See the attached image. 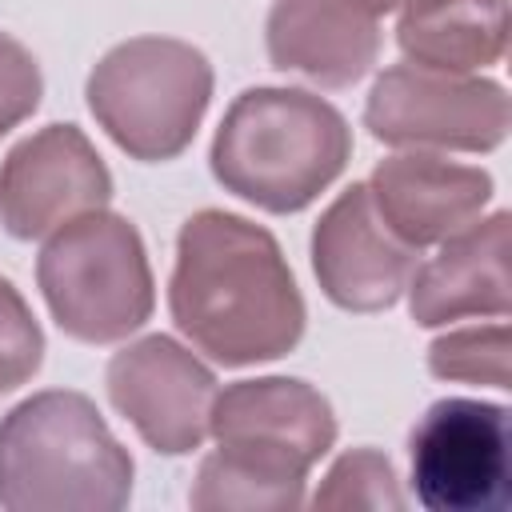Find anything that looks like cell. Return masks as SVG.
Returning <instances> with one entry per match:
<instances>
[{
  "mask_svg": "<svg viewBox=\"0 0 512 512\" xmlns=\"http://www.w3.org/2000/svg\"><path fill=\"white\" fill-rule=\"evenodd\" d=\"M308 252L320 292L344 312L392 308L404 296L420 256L380 220L368 184H348L320 212Z\"/></svg>",
  "mask_w": 512,
  "mask_h": 512,
  "instance_id": "30bf717a",
  "label": "cell"
},
{
  "mask_svg": "<svg viewBox=\"0 0 512 512\" xmlns=\"http://www.w3.org/2000/svg\"><path fill=\"white\" fill-rule=\"evenodd\" d=\"M136 464L100 408L72 388H44L0 416V508L120 512Z\"/></svg>",
  "mask_w": 512,
  "mask_h": 512,
  "instance_id": "3957f363",
  "label": "cell"
},
{
  "mask_svg": "<svg viewBox=\"0 0 512 512\" xmlns=\"http://www.w3.org/2000/svg\"><path fill=\"white\" fill-rule=\"evenodd\" d=\"M264 48L280 72L316 88H352L380 56V16L364 0H276Z\"/></svg>",
  "mask_w": 512,
  "mask_h": 512,
  "instance_id": "4fadbf2b",
  "label": "cell"
},
{
  "mask_svg": "<svg viewBox=\"0 0 512 512\" xmlns=\"http://www.w3.org/2000/svg\"><path fill=\"white\" fill-rule=\"evenodd\" d=\"M208 436L224 448L256 452L312 472L336 444V412L320 388L296 376L236 380L216 392Z\"/></svg>",
  "mask_w": 512,
  "mask_h": 512,
  "instance_id": "8fae6325",
  "label": "cell"
},
{
  "mask_svg": "<svg viewBox=\"0 0 512 512\" xmlns=\"http://www.w3.org/2000/svg\"><path fill=\"white\" fill-rule=\"evenodd\" d=\"M108 200L112 172L76 124H48L0 160V224L12 240H44Z\"/></svg>",
  "mask_w": 512,
  "mask_h": 512,
  "instance_id": "9c48e42d",
  "label": "cell"
},
{
  "mask_svg": "<svg viewBox=\"0 0 512 512\" xmlns=\"http://www.w3.org/2000/svg\"><path fill=\"white\" fill-rule=\"evenodd\" d=\"M496 184L476 164H456L440 152L384 156L368 176V196L380 220L416 252L476 224Z\"/></svg>",
  "mask_w": 512,
  "mask_h": 512,
  "instance_id": "7c38bea8",
  "label": "cell"
},
{
  "mask_svg": "<svg viewBox=\"0 0 512 512\" xmlns=\"http://www.w3.org/2000/svg\"><path fill=\"white\" fill-rule=\"evenodd\" d=\"M212 64L176 36H132L88 72L84 96L108 140L140 164L176 160L212 104Z\"/></svg>",
  "mask_w": 512,
  "mask_h": 512,
  "instance_id": "5b68a950",
  "label": "cell"
},
{
  "mask_svg": "<svg viewBox=\"0 0 512 512\" xmlns=\"http://www.w3.org/2000/svg\"><path fill=\"white\" fill-rule=\"evenodd\" d=\"M508 120L504 84L408 60L388 64L364 100L372 140L404 152H496L508 136Z\"/></svg>",
  "mask_w": 512,
  "mask_h": 512,
  "instance_id": "8992f818",
  "label": "cell"
},
{
  "mask_svg": "<svg viewBox=\"0 0 512 512\" xmlns=\"http://www.w3.org/2000/svg\"><path fill=\"white\" fill-rule=\"evenodd\" d=\"M168 312L176 332L224 368L288 356L308 324L276 236L224 208H200L180 224Z\"/></svg>",
  "mask_w": 512,
  "mask_h": 512,
  "instance_id": "6da1fadb",
  "label": "cell"
},
{
  "mask_svg": "<svg viewBox=\"0 0 512 512\" xmlns=\"http://www.w3.org/2000/svg\"><path fill=\"white\" fill-rule=\"evenodd\" d=\"M412 492L428 512H504L512 504L508 408L468 396L428 404L408 436Z\"/></svg>",
  "mask_w": 512,
  "mask_h": 512,
  "instance_id": "52a82bcc",
  "label": "cell"
},
{
  "mask_svg": "<svg viewBox=\"0 0 512 512\" xmlns=\"http://www.w3.org/2000/svg\"><path fill=\"white\" fill-rule=\"evenodd\" d=\"M308 472L240 448H212L192 480L196 512H292L304 504Z\"/></svg>",
  "mask_w": 512,
  "mask_h": 512,
  "instance_id": "2e32d148",
  "label": "cell"
},
{
  "mask_svg": "<svg viewBox=\"0 0 512 512\" xmlns=\"http://www.w3.org/2000/svg\"><path fill=\"white\" fill-rule=\"evenodd\" d=\"M36 284L56 328L80 344H120L156 308L148 248L136 224L108 208L84 212L44 236Z\"/></svg>",
  "mask_w": 512,
  "mask_h": 512,
  "instance_id": "277c9868",
  "label": "cell"
},
{
  "mask_svg": "<svg viewBox=\"0 0 512 512\" xmlns=\"http://www.w3.org/2000/svg\"><path fill=\"white\" fill-rule=\"evenodd\" d=\"M364 4H368V8L376 12V16H384V12H392V8H400L404 0H364Z\"/></svg>",
  "mask_w": 512,
  "mask_h": 512,
  "instance_id": "44dd1931",
  "label": "cell"
},
{
  "mask_svg": "<svg viewBox=\"0 0 512 512\" xmlns=\"http://www.w3.org/2000/svg\"><path fill=\"white\" fill-rule=\"evenodd\" d=\"M512 332L504 320L452 328L428 344V372L452 384H488L512 388Z\"/></svg>",
  "mask_w": 512,
  "mask_h": 512,
  "instance_id": "e0dca14e",
  "label": "cell"
},
{
  "mask_svg": "<svg viewBox=\"0 0 512 512\" xmlns=\"http://www.w3.org/2000/svg\"><path fill=\"white\" fill-rule=\"evenodd\" d=\"M508 224V212L480 216L476 224L440 240L432 260L416 264L404 292L420 328H444L468 316H508Z\"/></svg>",
  "mask_w": 512,
  "mask_h": 512,
  "instance_id": "5bb4252c",
  "label": "cell"
},
{
  "mask_svg": "<svg viewBox=\"0 0 512 512\" xmlns=\"http://www.w3.org/2000/svg\"><path fill=\"white\" fill-rule=\"evenodd\" d=\"M112 408L160 456H188L208 436L216 372L180 340L152 332L112 352L108 372Z\"/></svg>",
  "mask_w": 512,
  "mask_h": 512,
  "instance_id": "ba28073f",
  "label": "cell"
},
{
  "mask_svg": "<svg viewBox=\"0 0 512 512\" xmlns=\"http://www.w3.org/2000/svg\"><path fill=\"white\" fill-rule=\"evenodd\" d=\"M44 96V76L36 56L8 32H0V136L20 128Z\"/></svg>",
  "mask_w": 512,
  "mask_h": 512,
  "instance_id": "ffe728a7",
  "label": "cell"
},
{
  "mask_svg": "<svg viewBox=\"0 0 512 512\" xmlns=\"http://www.w3.org/2000/svg\"><path fill=\"white\" fill-rule=\"evenodd\" d=\"M44 364V332L20 288L0 276V396L28 384Z\"/></svg>",
  "mask_w": 512,
  "mask_h": 512,
  "instance_id": "d6986e66",
  "label": "cell"
},
{
  "mask_svg": "<svg viewBox=\"0 0 512 512\" xmlns=\"http://www.w3.org/2000/svg\"><path fill=\"white\" fill-rule=\"evenodd\" d=\"M396 44L408 64L484 72L508 48V0H404Z\"/></svg>",
  "mask_w": 512,
  "mask_h": 512,
  "instance_id": "9a60e30c",
  "label": "cell"
},
{
  "mask_svg": "<svg viewBox=\"0 0 512 512\" xmlns=\"http://www.w3.org/2000/svg\"><path fill=\"white\" fill-rule=\"evenodd\" d=\"M312 508L316 512H348V508L400 512V508H408V496L400 488L392 460L380 448H348L324 472V480L312 496Z\"/></svg>",
  "mask_w": 512,
  "mask_h": 512,
  "instance_id": "ac0fdd59",
  "label": "cell"
},
{
  "mask_svg": "<svg viewBox=\"0 0 512 512\" xmlns=\"http://www.w3.org/2000/svg\"><path fill=\"white\" fill-rule=\"evenodd\" d=\"M352 160V128L324 96L304 88L240 92L208 148V168L236 200L292 216L328 192Z\"/></svg>",
  "mask_w": 512,
  "mask_h": 512,
  "instance_id": "7a4b0ae2",
  "label": "cell"
}]
</instances>
